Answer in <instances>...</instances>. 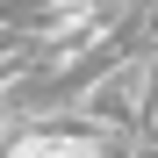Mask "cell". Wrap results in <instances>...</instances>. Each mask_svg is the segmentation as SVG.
Masks as SVG:
<instances>
[{"instance_id":"1","label":"cell","mask_w":158,"mask_h":158,"mask_svg":"<svg viewBox=\"0 0 158 158\" xmlns=\"http://www.w3.org/2000/svg\"><path fill=\"white\" fill-rule=\"evenodd\" d=\"M144 86H151V50H122L115 65H101L72 101V122L79 129H101V137H122L137 144L144 129Z\"/></svg>"}]
</instances>
